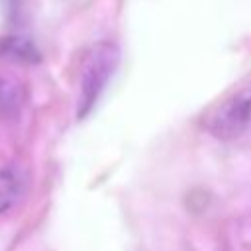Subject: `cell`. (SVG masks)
Returning <instances> with one entry per match:
<instances>
[{
    "label": "cell",
    "instance_id": "6da1fadb",
    "mask_svg": "<svg viewBox=\"0 0 251 251\" xmlns=\"http://www.w3.org/2000/svg\"><path fill=\"white\" fill-rule=\"evenodd\" d=\"M120 61V51L112 41L94 43L82 61L78 76V96H76V118L82 120L90 114L100 94L106 90Z\"/></svg>",
    "mask_w": 251,
    "mask_h": 251
},
{
    "label": "cell",
    "instance_id": "7a4b0ae2",
    "mask_svg": "<svg viewBox=\"0 0 251 251\" xmlns=\"http://www.w3.org/2000/svg\"><path fill=\"white\" fill-rule=\"evenodd\" d=\"M208 131L220 139H235L251 129V88L224 100L206 122Z\"/></svg>",
    "mask_w": 251,
    "mask_h": 251
},
{
    "label": "cell",
    "instance_id": "3957f363",
    "mask_svg": "<svg viewBox=\"0 0 251 251\" xmlns=\"http://www.w3.org/2000/svg\"><path fill=\"white\" fill-rule=\"evenodd\" d=\"M25 102V90L24 84L8 75L0 76V118L14 120L20 116Z\"/></svg>",
    "mask_w": 251,
    "mask_h": 251
},
{
    "label": "cell",
    "instance_id": "277c9868",
    "mask_svg": "<svg viewBox=\"0 0 251 251\" xmlns=\"http://www.w3.org/2000/svg\"><path fill=\"white\" fill-rule=\"evenodd\" d=\"M0 57L18 61V63H39L41 53L35 47V43L24 35H6L0 37Z\"/></svg>",
    "mask_w": 251,
    "mask_h": 251
},
{
    "label": "cell",
    "instance_id": "5b68a950",
    "mask_svg": "<svg viewBox=\"0 0 251 251\" xmlns=\"http://www.w3.org/2000/svg\"><path fill=\"white\" fill-rule=\"evenodd\" d=\"M24 188L22 175L12 169V167H2L0 169V214L8 212L16 200L20 198Z\"/></svg>",
    "mask_w": 251,
    "mask_h": 251
}]
</instances>
